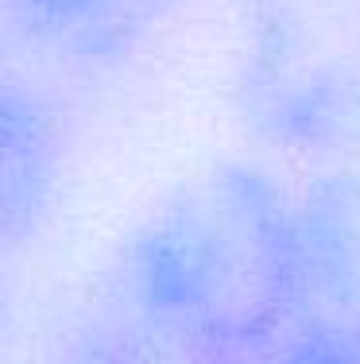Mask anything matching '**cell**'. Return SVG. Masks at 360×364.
<instances>
[{
	"label": "cell",
	"mask_w": 360,
	"mask_h": 364,
	"mask_svg": "<svg viewBox=\"0 0 360 364\" xmlns=\"http://www.w3.org/2000/svg\"><path fill=\"white\" fill-rule=\"evenodd\" d=\"M132 326L190 360H263L295 318V194L221 167L140 229L124 256Z\"/></svg>",
	"instance_id": "6da1fadb"
},
{
	"label": "cell",
	"mask_w": 360,
	"mask_h": 364,
	"mask_svg": "<svg viewBox=\"0 0 360 364\" xmlns=\"http://www.w3.org/2000/svg\"><path fill=\"white\" fill-rule=\"evenodd\" d=\"M263 364H360V337L322 322H290Z\"/></svg>",
	"instance_id": "8992f818"
},
{
	"label": "cell",
	"mask_w": 360,
	"mask_h": 364,
	"mask_svg": "<svg viewBox=\"0 0 360 364\" xmlns=\"http://www.w3.org/2000/svg\"><path fill=\"white\" fill-rule=\"evenodd\" d=\"M248 120L263 140L302 155H337L360 144V74L333 58L268 47L244 74Z\"/></svg>",
	"instance_id": "7a4b0ae2"
},
{
	"label": "cell",
	"mask_w": 360,
	"mask_h": 364,
	"mask_svg": "<svg viewBox=\"0 0 360 364\" xmlns=\"http://www.w3.org/2000/svg\"><path fill=\"white\" fill-rule=\"evenodd\" d=\"M175 0H8V20L55 58L105 63L132 50Z\"/></svg>",
	"instance_id": "277c9868"
},
{
	"label": "cell",
	"mask_w": 360,
	"mask_h": 364,
	"mask_svg": "<svg viewBox=\"0 0 360 364\" xmlns=\"http://www.w3.org/2000/svg\"><path fill=\"white\" fill-rule=\"evenodd\" d=\"M58 178V140L20 85L0 77V248L20 245L43 221Z\"/></svg>",
	"instance_id": "5b68a950"
},
{
	"label": "cell",
	"mask_w": 360,
	"mask_h": 364,
	"mask_svg": "<svg viewBox=\"0 0 360 364\" xmlns=\"http://www.w3.org/2000/svg\"><path fill=\"white\" fill-rule=\"evenodd\" d=\"M360 337V167L295 194V318Z\"/></svg>",
	"instance_id": "3957f363"
}]
</instances>
